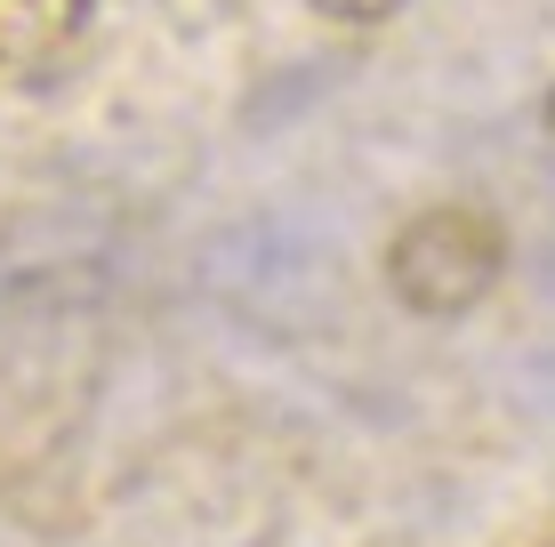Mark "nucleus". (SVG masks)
<instances>
[{
    "instance_id": "f257e3e1",
    "label": "nucleus",
    "mask_w": 555,
    "mask_h": 547,
    "mask_svg": "<svg viewBox=\"0 0 555 547\" xmlns=\"http://www.w3.org/2000/svg\"><path fill=\"white\" fill-rule=\"evenodd\" d=\"M507 274V234L491 210L475 201H443V210H418L395 225L387 242V290L411 314H467L500 290Z\"/></svg>"
},
{
    "instance_id": "f03ea898",
    "label": "nucleus",
    "mask_w": 555,
    "mask_h": 547,
    "mask_svg": "<svg viewBox=\"0 0 555 547\" xmlns=\"http://www.w3.org/2000/svg\"><path fill=\"white\" fill-rule=\"evenodd\" d=\"M98 0H0V81H41L89 41Z\"/></svg>"
},
{
    "instance_id": "7ed1b4c3",
    "label": "nucleus",
    "mask_w": 555,
    "mask_h": 547,
    "mask_svg": "<svg viewBox=\"0 0 555 547\" xmlns=\"http://www.w3.org/2000/svg\"><path fill=\"white\" fill-rule=\"evenodd\" d=\"M314 9L331 16V25H387L403 0H314Z\"/></svg>"
},
{
    "instance_id": "20e7f679",
    "label": "nucleus",
    "mask_w": 555,
    "mask_h": 547,
    "mask_svg": "<svg viewBox=\"0 0 555 547\" xmlns=\"http://www.w3.org/2000/svg\"><path fill=\"white\" fill-rule=\"evenodd\" d=\"M540 113H547V138H555V89H547V105H540Z\"/></svg>"
}]
</instances>
